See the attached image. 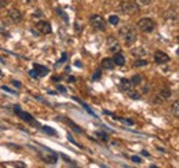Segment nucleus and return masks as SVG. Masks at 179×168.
<instances>
[{"instance_id": "1", "label": "nucleus", "mask_w": 179, "mask_h": 168, "mask_svg": "<svg viewBox=\"0 0 179 168\" xmlns=\"http://www.w3.org/2000/svg\"><path fill=\"white\" fill-rule=\"evenodd\" d=\"M120 36L121 39L125 41V44L127 45H131L136 40V30H135L132 26H123L120 29Z\"/></svg>"}, {"instance_id": "2", "label": "nucleus", "mask_w": 179, "mask_h": 168, "mask_svg": "<svg viewBox=\"0 0 179 168\" xmlns=\"http://www.w3.org/2000/svg\"><path fill=\"white\" fill-rule=\"evenodd\" d=\"M154 28H156V23H154V21L150 18H142L138 22V29L141 32L150 33L154 30Z\"/></svg>"}, {"instance_id": "3", "label": "nucleus", "mask_w": 179, "mask_h": 168, "mask_svg": "<svg viewBox=\"0 0 179 168\" xmlns=\"http://www.w3.org/2000/svg\"><path fill=\"white\" fill-rule=\"evenodd\" d=\"M120 11L124 14H136L139 11V6L135 4L134 1H121L120 3Z\"/></svg>"}, {"instance_id": "4", "label": "nucleus", "mask_w": 179, "mask_h": 168, "mask_svg": "<svg viewBox=\"0 0 179 168\" xmlns=\"http://www.w3.org/2000/svg\"><path fill=\"white\" fill-rule=\"evenodd\" d=\"M14 112H15L19 117L22 118L23 121H26V123L32 124V125H37V127H39V124L36 123V120L32 117V114H29L28 112H23V110L19 108V105H14Z\"/></svg>"}, {"instance_id": "5", "label": "nucleus", "mask_w": 179, "mask_h": 168, "mask_svg": "<svg viewBox=\"0 0 179 168\" xmlns=\"http://www.w3.org/2000/svg\"><path fill=\"white\" fill-rule=\"evenodd\" d=\"M90 22L95 29H99V30H105L106 29V22H105V19L101 15H91L90 17Z\"/></svg>"}, {"instance_id": "6", "label": "nucleus", "mask_w": 179, "mask_h": 168, "mask_svg": "<svg viewBox=\"0 0 179 168\" xmlns=\"http://www.w3.org/2000/svg\"><path fill=\"white\" fill-rule=\"evenodd\" d=\"M36 28H37V30L43 35H50V33L53 32V29H51V25L48 22H45V21H39V22L36 23Z\"/></svg>"}, {"instance_id": "7", "label": "nucleus", "mask_w": 179, "mask_h": 168, "mask_svg": "<svg viewBox=\"0 0 179 168\" xmlns=\"http://www.w3.org/2000/svg\"><path fill=\"white\" fill-rule=\"evenodd\" d=\"M154 62L158 65L167 64V62H170V57H168L164 51H156V52H154Z\"/></svg>"}, {"instance_id": "8", "label": "nucleus", "mask_w": 179, "mask_h": 168, "mask_svg": "<svg viewBox=\"0 0 179 168\" xmlns=\"http://www.w3.org/2000/svg\"><path fill=\"white\" fill-rule=\"evenodd\" d=\"M9 18L13 21L14 23H18L22 21V13L17 9H10L9 10Z\"/></svg>"}, {"instance_id": "9", "label": "nucleus", "mask_w": 179, "mask_h": 168, "mask_svg": "<svg viewBox=\"0 0 179 168\" xmlns=\"http://www.w3.org/2000/svg\"><path fill=\"white\" fill-rule=\"evenodd\" d=\"M119 88H120V91H123V92H128L130 90H132V83H131V80H128V79H121L120 84H119Z\"/></svg>"}, {"instance_id": "10", "label": "nucleus", "mask_w": 179, "mask_h": 168, "mask_svg": "<svg viewBox=\"0 0 179 168\" xmlns=\"http://www.w3.org/2000/svg\"><path fill=\"white\" fill-rule=\"evenodd\" d=\"M107 47H109V51L110 52H119L120 51V45L117 43V40L114 37H109L107 40Z\"/></svg>"}, {"instance_id": "11", "label": "nucleus", "mask_w": 179, "mask_h": 168, "mask_svg": "<svg viewBox=\"0 0 179 168\" xmlns=\"http://www.w3.org/2000/svg\"><path fill=\"white\" fill-rule=\"evenodd\" d=\"M113 64L117 65V66H124L125 65V58L121 52H114V57H113Z\"/></svg>"}, {"instance_id": "12", "label": "nucleus", "mask_w": 179, "mask_h": 168, "mask_svg": "<svg viewBox=\"0 0 179 168\" xmlns=\"http://www.w3.org/2000/svg\"><path fill=\"white\" fill-rule=\"evenodd\" d=\"M58 120H61V121H65V123H66V124H69V125H70V127L73 128V130H75V131H76V132H79V134H83V130H81V128L79 127L77 124H75V123H73L72 120H69V118H66V117H59Z\"/></svg>"}, {"instance_id": "13", "label": "nucleus", "mask_w": 179, "mask_h": 168, "mask_svg": "<svg viewBox=\"0 0 179 168\" xmlns=\"http://www.w3.org/2000/svg\"><path fill=\"white\" fill-rule=\"evenodd\" d=\"M33 68H35V70H36V73H37V76H39V77H40V76H44V74L48 73V69L45 68V66H43V65L35 64L33 65Z\"/></svg>"}, {"instance_id": "14", "label": "nucleus", "mask_w": 179, "mask_h": 168, "mask_svg": "<svg viewBox=\"0 0 179 168\" xmlns=\"http://www.w3.org/2000/svg\"><path fill=\"white\" fill-rule=\"evenodd\" d=\"M101 64H102V68L109 69V70H110V69H113L114 66H116V65L113 64V59H112V58H103Z\"/></svg>"}, {"instance_id": "15", "label": "nucleus", "mask_w": 179, "mask_h": 168, "mask_svg": "<svg viewBox=\"0 0 179 168\" xmlns=\"http://www.w3.org/2000/svg\"><path fill=\"white\" fill-rule=\"evenodd\" d=\"M158 95H160L163 99H168V98H170L172 94H171V91L168 90V88H161V90H160V94H158Z\"/></svg>"}, {"instance_id": "16", "label": "nucleus", "mask_w": 179, "mask_h": 168, "mask_svg": "<svg viewBox=\"0 0 179 168\" xmlns=\"http://www.w3.org/2000/svg\"><path fill=\"white\" fill-rule=\"evenodd\" d=\"M41 130H43L44 132H47L48 135H57V131H55L54 128L48 127V125H43V127H41Z\"/></svg>"}, {"instance_id": "17", "label": "nucleus", "mask_w": 179, "mask_h": 168, "mask_svg": "<svg viewBox=\"0 0 179 168\" xmlns=\"http://www.w3.org/2000/svg\"><path fill=\"white\" fill-rule=\"evenodd\" d=\"M131 83H132V86L141 84V83H142V76H139V74H135V76H132V79H131Z\"/></svg>"}, {"instance_id": "18", "label": "nucleus", "mask_w": 179, "mask_h": 168, "mask_svg": "<svg viewBox=\"0 0 179 168\" xmlns=\"http://www.w3.org/2000/svg\"><path fill=\"white\" fill-rule=\"evenodd\" d=\"M127 94H128V96H130V98H132V99H139V98H141V94H139V92H136V91L130 90Z\"/></svg>"}, {"instance_id": "19", "label": "nucleus", "mask_w": 179, "mask_h": 168, "mask_svg": "<svg viewBox=\"0 0 179 168\" xmlns=\"http://www.w3.org/2000/svg\"><path fill=\"white\" fill-rule=\"evenodd\" d=\"M109 22L112 23V25H117V23L120 22V18H119L117 15H110V17H109Z\"/></svg>"}, {"instance_id": "20", "label": "nucleus", "mask_w": 179, "mask_h": 168, "mask_svg": "<svg viewBox=\"0 0 179 168\" xmlns=\"http://www.w3.org/2000/svg\"><path fill=\"white\" fill-rule=\"evenodd\" d=\"M172 112H174V116L175 117H179V103L178 101L174 103V106H172Z\"/></svg>"}, {"instance_id": "21", "label": "nucleus", "mask_w": 179, "mask_h": 168, "mask_svg": "<svg viewBox=\"0 0 179 168\" xmlns=\"http://www.w3.org/2000/svg\"><path fill=\"white\" fill-rule=\"evenodd\" d=\"M97 136H98V138H101V141H107V139H109L107 134H105V132H101V131L97 132Z\"/></svg>"}, {"instance_id": "22", "label": "nucleus", "mask_w": 179, "mask_h": 168, "mask_svg": "<svg viewBox=\"0 0 179 168\" xmlns=\"http://www.w3.org/2000/svg\"><path fill=\"white\" fill-rule=\"evenodd\" d=\"M67 139H69V142H70V143H73L75 146H77V147H81L80 143H77V142L75 141V138L72 136V134H67Z\"/></svg>"}, {"instance_id": "23", "label": "nucleus", "mask_w": 179, "mask_h": 168, "mask_svg": "<svg viewBox=\"0 0 179 168\" xmlns=\"http://www.w3.org/2000/svg\"><path fill=\"white\" fill-rule=\"evenodd\" d=\"M61 157H62L63 160H66V163H67V164H70V165H77V164L75 163V161H73V160H72V159H69L67 156H65V155H61Z\"/></svg>"}, {"instance_id": "24", "label": "nucleus", "mask_w": 179, "mask_h": 168, "mask_svg": "<svg viewBox=\"0 0 179 168\" xmlns=\"http://www.w3.org/2000/svg\"><path fill=\"white\" fill-rule=\"evenodd\" d=\"M57 13L59 14V15H61V17H63V19H65V22H69V19H67V15L65 13H63L62 10L61 9H57Z\"/></svg>"}, {"instance_id": "25", "label": "nucleus", "mask_w": 179, "mask_h": 168, "mask_svg": "<svg viewBox=\"0 0 179 168\" xmlns=\"http://www.w3.org/2000/svg\"><path fill=\"white\" fill-rule=\"evenodd\" d=\"M148 65V62L145 61V59H138L136 62H135V66H146Z\"/></svg>"}, {"instance_id": "26", "label": "nucleus", "mask_w": 179, "mask_h": 168, "mask_svg": "<svg viewBox=\"0 0 179 168\" xmlns=\"http://www.w3.org/2000/svg\"><path fill=\"white\" fill-rule=\"evenodd\" d=\"M131 160H132L135 164H141V163H142V159H141L139 156H131Z\"/></svg>"}, {"instance_id": "27", "label": "nucleus", "mask_w": 179, "mask_h": 168, "mask_svg": "<svg viewBox=\"0 0 179 168\" xmlns=\"http://www.w3.org/2000/svg\"><path fill=\"white\" fill-rule=\"evenodd\" d=\"M119 120H121V121H124V123H127V124H130V125H134V120H130V118H119Z\"/></svg>"}, {"instance_id": "28", "label": "nucleus", "mask_w": 179, "mask_h": 168, "mask_svg": "<svg viewBox=\"0 0 179 168\" xmlns=\"http://www.w3.org/2000/svg\"><path fill=\"white\" fill-rule=\"evenodd\" d=\"M138 3H139V7H141V6L145 7V6H148L149 3H150V0H138Z\"/></svg>"}, {"instance_id": "29", "label": "nucleus", "mask_w": 179, "mask_h": 168, "mask_svg": "<svg viewBox=\"0 0 179 168\" xmlns=\"http://www.w3.org/2000/svg\"><path fill=\"white\" fill-rule=\"evenodd\" d=\"M99 77H101V70L98 69V70H97V72L94 73V76H92V79H94V80H98Z\"/></svg>"}, {"instance_id": "30", "label": "nucleus", "mask_w": 179, "mask_h": 168, "mask_svg": "<svg viewBox=\"0 0 179 168\" xmlns=\"http://www.w3.org/2000/svg\"><path fill=\"white\" fill-rule=\"evenodd\" d=\"M13 86L15 87V88H21V82H18V80H13Z\"/></svg>"}, {"instance_id": "31", "label": "nucleus", "mask_w": 179, "mask_h": 168, "mask_svg": "<svg viewBox=\"0 0 179 168\" xmlns=\"http://www.w3.org/2000/svg\"><path fill=\"white\" fill-rule=\"evenodd\" d=\"M57 88H58L59 92H66V88L63 86H61V84H57Z\"/></svg>"}, {"instance_id": "32", "label": "nucleus", "mask_w": 179, "mask_h": 168, "mask_svg": "<svg viewBox=\"0 0 179 168\" xmlns=\"http://www.w3.org/2000/svg\"><path fill=\"white\" fill-rule=\"evenodd\" d=\"M132 54H134V55H142V54H145V51H142V50H139V48H136V50H134V51H132Z\"/></svg>"}, {"instance_id": "33", "label": "nucleus", "mask_w": 179, "mask_h": 168, "mask_svg": "<svg viewBox=\"0 0 179 168\" xmlns=\"http://www.w3.org/2000/svg\"><path fill=\"white\" fill-rule=\"evenodd\" d=\"M66 58H67V54H66V52H63L62 57H61V59H59V64H62V62H65V61H66Z\"/></svg>"}, {"instance_id": "34", "label": "nucleus", "mask_w": 179, "mask_h": 168, "mask_svg": "<svg viewBox=\"0 0 179 168\" xmlns=\"http://www.w3.org/2000/svg\"><path fill=\"white\" fill-rule=\"evenodd\" d=\"M7 7V0H0V9Z\"/></svg>"}, {"instance_id": "35", "label": "nucleus", "mask_w": 179, "mask_h": 168, "mask_svg": "<svg viewBox=\"0 0 179 168\" xmlns=\"http://www.w3.org/2000/svg\"><path fill=\"white\" fill-rule=\"evenodd\" d=\"M1 90H4V91H7V92H10V94H15V91H13V90H10L9 87H6V86H3V87H1Z\"/></svg>"}, {"instance_id": "36", "label": "nucleus", "mask_w": 179, "mask_h": 168, "mask_svg": "<svg viewBox=\"0 0 179 168\" xmlns=\"http://www.w3.org/2000/svg\"><path fill=\"white\" fill-rule=\"evenodd\" d=\"M29 74H31V76H32V77H33V79H37V77H39V76H37V73H36V70H35V69H33V70H31V72H29Z\"/></svg>"}, {"instance_id": "37", "label": "nucleus", "mask_w": 179, "mask_h": 168, "mask_svg": "<svg viewBox=\"0 0 179 168\" xmlns=\"http://www.w3.org/2000/svg\"><path fill=\"white\" fill-rule=\"evenodd\" d=\"M41 15H43V13H41L40 10H36L35 11V17H41Z\"/></svg>"}, {"instance_id": "38", "label": "nucleus", "mask_w": 179, "mask_h": 168, "mask_svg": "<svg viewBox=\"0 0 179 168\" xmlns=\"http://www.w3.org/2000/svg\"><path fill=\"white\" fill-rule=\"evenodd\" d=\"M142 156H146V157H148V156H149V152H146V150H142Z\"/></svg>"}, {"instance_id": "39", "label": "nucleus", "mask_w": 179, "mask_h": 168, "mask_svg": "<svg viewBox=\"0 0 179 168\" xmlns=\"http://www.w3.org/2000/svg\"><path fill=\"white\" fill-rule=\"evenodd\" d=\"M67 82H76V79H75V77H72V76H70V77L67 79Z\"/></svg>"}, {"instance_id": "40", "label": "nucleus", "mask_w": 179, "mask_h": 168, "mask_svg": "<svg viewBox=\"0 0 179 168\" xmlns=\"http://www.w3.org/2000/svg\"><path fill=\"white\" fill-rule=\"evenodd\" d=\"M53 80H54V82H59V77H57V76H54Z\"/></svg>"}, {"instance_id": "41", "label": "nucleus", "mask_w": 179, "mask_h": 168, "mask_svg": "<svg viewBox=\"0 0 179 168\" xmlns=\"http://www.w3.org/2000/svg\"><path fill=\"white\" fill-rule=\"evenodd\" d=\"M0 74H1V73H0Z\"/></svg>"}]
</instances>
